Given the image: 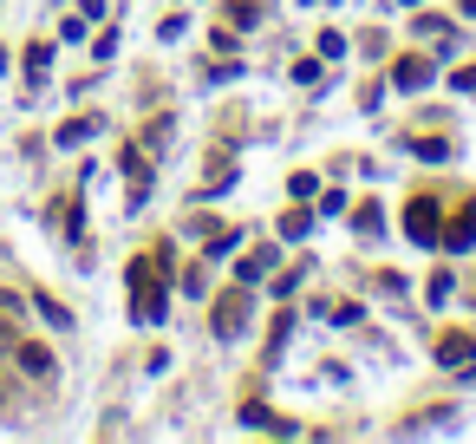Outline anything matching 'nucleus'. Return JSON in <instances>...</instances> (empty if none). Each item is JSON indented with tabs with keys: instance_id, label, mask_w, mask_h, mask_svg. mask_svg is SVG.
<instances>
[{
	"instance_id": "obj_1",
	"label": "nucleus",
	"mask_w": 476,
	"mask_h": 444,
	"mask_svg": "<svg viewBox=\"0 0 476 444\" xmlns=\"http://www.w3.org/2000/svg\"><path fill=\"white\" fill-rule=\"evenodd\" d=\"M163 268H170L163 248H151V255L131 262V320H144V327H157L163 314H170V308H163V301H170V294H163Z\"/></svg>"
},
{
	"instance_id": "obj_2",
	"label": "nucleus",
	"mask_w": 476,
	"mask_h": 444,
	"mask_svg": "<svg viewBox=\"0 0 476 444\" xmlns=\"http://www.w3.org/2000/svg\"><path fill=\"white\" fill-rule=\"evenodd\" d=\"M405 236H411V242H437V236H444V209H437L431 197H411V209H405Z\"/></svg>"
},
{
	"instance_id": "obj_3",
	"label": "nucleus",
	"mask_w": 476,
	"mask_h": 444,
	"mask_svg": "<svg viewBox=\"0 0 476 444\" xmlns=\"http://www.w3.org/2000/svg\"><path fill=\"white\" fill-rule=\"evenodd\" d=\"M242 327H248V301L242 294H222L215 301V333H222V340H235Z\"/></svg>"
},
{
	"instance_id": "obj_4",
	"label": "nucleus",
	"mask_w": 476,
	"mask_h": 444,
	"mask_svg": "<svg viewBox=\"0 0 476 444\" xmlns=\"http://www.w3.org/2000/svg\"><path fill=\"white\" fill-rule=\"evenodd\" d=\"M470 359H476V340H470V333H444V340H437V366H451V373H463Z\"/></svg>"
},
{
	"instance_id": "obj_5",
	"label": "nucleus",
	"mask_w": 476,
	"mask_h": 444,
	"mask_svg": "<svg viewBox=\"0 0 476 444\" xmlns=\"http://www.w3.org/2000/svg\"><path fill=\"white\" fill-rule=\"evenodd\" d=\"M86 137H98V118H72V125H60V137H52V144L72 151V144H86Z\"/></svg>"
},
{
	"instance_id": "obj_6",
	"label": "nucleus",
	"mask_w": 476,
	"mask_h": 444,
	"mask_svg": "<svg viewBox=\"0 0 476 444\" xmlns=\"http://www.w3.org/2000/svg\"><path fill=\"white\" fill-rule=\"evenodd\" d=\"M391 79H398L405 92H411V86H425V79H431V60H398V72H391Z\"/></svg>"
},
{
	"instance_id": "obj_7",
	"label": "nucleus",
	"mask_w": 476,
	"mask_h": 444,
	"mask_svg": "<svg viewBox=\"0 0 476 444\" xmlns=\"http://www.w3.org/2000/svg\"><path fill=\"white\" fill-rule=\"evenodd\" d=\"M46 66H52V46H26V79H33V86L46 79Z\"/></svg>"
},
{
	"instance_id": "obj_8",
	"label": "nucleus",
	"mask_w": 476,
	"mask_h": 444,
	"mask_svg": "<svg viewBox=\"0 0 476 444\" xmlns=\"http://www.w3.org/2000/svg\"><path fill=\"white\" fill-rule=\"evenodd\" d=\"M274 268V248H255V255L242 262V282H261V274Z\"/></svg>"
},
{
	"instance_id": "obj_9",
	"label": "nucleus",
	"mask_w": 476,
	"mask_h": 444,
	"mask_svg": "<svg viewBox=\"0 0 476 444\" xmlns=\"http://www.w3.org/2000/svg\"><path fill=\"white\" fill-rule=\"evenodd\" d=\"M470 242H476V203L457 216V229H451V248H470Z\"/></svg>"
},
{
	"instance_id": "obj_10",
	"label": "nucleus",
	"mask_w": 476,
	"mask_h": 444,
	"mask_svg": "<svg viewBox=\"0 0 476 444\" xmlns=\"http://www.w3.org/2000/svg\"><path fill=\"white\" fill-rule=\"evenodd\" d=\"M20 366L26 373H52V353L46 347H20Z\"/></svg>"
},
{
	"instance_id": "obj_11",
	"label": "nucleus",
	"mask_w": 476,
	"mask_h": 444,
	"mask_svg": "<svg viewBox=\"0 0 476 444\" xmlns=\"http://www.w3.org/2000/svg\"><path fill=\"white\" fill-rule=\"evenodd\" d=\"M307 222H314L307 209H288V216H281V236H288V242H300V236H307Z\"/></svg>"
},
{
	"instance_id": "obj_12",
	"label": "nucleus",
	"mask_w": 476,
	"mask_h": 444,
	"mask_svg": "<svg viewBox=\"0 0 476 444\" xmlns=\"http://www.w3.org/2000/svg\"><path fill=\"white\" fill-rule=\"evenodd\" d=\"M320 314H326V320H340V327H352V320H359V308H352V301H326Z\"/></svg>"
},
{
	"instance_id": "obj_13",
	"label": "nucleus",
	"mask_w": 476,
	"mask_h": 444,
	"mask_svg": "<svg viewBox=\"0 0 476 444\" xmlns=\"http://www.w3.org/2000/svg\"><path fill=\"white\" fill-rule=\"evenodd\" d=\"M40 314H46V320H52V327H72V314H66V308H60V301H46V294H40Z\"/></svg>"
},
{
	"instance_id": "obj_14",
	"label": "nucleus",
	"mask_w": 476,
	"mask_h": 444,
	"mask_svg": "<svg viewBox=\"0 0 476 444\" xmlns=\"http://www.w3.org/2000/svg\"><path fill=\"white\" fill-rule=\"evenodd\" d=\"M451 86H457V92H476V66H463V72L451 79Z\"/></svg>"
},
{
	"instance_id": "obj_15",
	"label": "nucleus",
	"mask_w": 476,
	"mask_h": 444,
	"mask_svg": "<svg viewBox=\"0 0 476 444\" xmlns=\"http://www.w3.org/2000/svg\"><path fill=\"white\" fill-rule=\"evenodd\" d=\"M0 72H7V46H0Z\"/></svg>"
},
{
	"instance_id": "obj_16",
	"label": "nucleus",
	"mask_w": 476,
	"mask_h": 444,
	"mask_svg": "<svg viewBox=\"0 0 476 444\" xmlns=\"http://www.w3.org/2000/svg\"><path fill=\"white\" fill-rule=\"evenodd\" d=\"M463 14H476V0H463Z\"/></svg>"
}]
</instances>
